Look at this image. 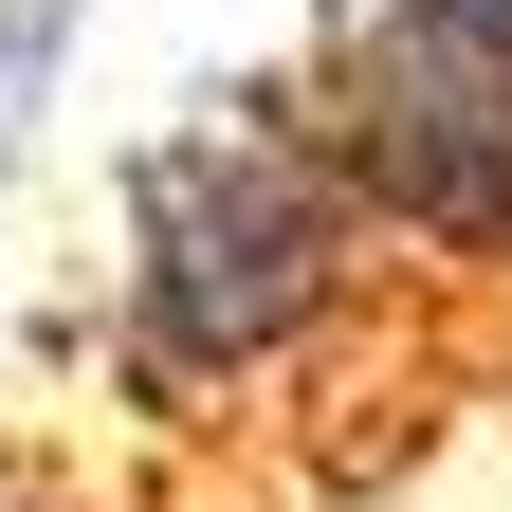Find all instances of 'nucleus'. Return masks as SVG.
<instances>
[{
    "label": "nucleus",
    "instance_id": "obj_2",
    "mask_svg": "<svg viewBox=\"0 0 512 512\" xmlns=\"http://www.w3.org/2000/svg\"><path fill=\"white\" fill-rule=\"evenodd\" d=\"M293 110L421 275H512V0H311Z\"/></svg>",
    "mask_w": 512,
    "mask_h": 512
},
{
    "label": "nucleus",
    "instance_id": "obj_1",
    "mask_svg": "<svg viewBox=\"0 0 512 512\" xmlns=\"http://www.w3.org/2000/svg\"><path fill=\"white\" fill-rule=\"evenodd\" d=\"M366 275L384 238L348 202L330 128L293 110V74H220L110 183V384L147 421H238L366 311Z\"/></svg>",
    "mask_w": 512,
    "mask_h": 512
},
{
    "label": "nucleus",
    "instance_id": "obj_3",
    "mask_svg": "<svg viewBox=\"0 0 512 512\" xmlns=\"http://www.w3.org/2000/svg\"><path fill=\"white\" fill-rule=\"evenodd\" d=\"M74 19H92V0H0V165L37 147V110H55V74H74Z\"/></svg>",
    "mask_w": 512,
    "mask_h": 512
},
{
    "label": "nucleus",
    "instance_id": "obj_4",
    "mask_svg": "<svg viewBox=\"0 0 512 512\" xmlns=\"http://www.w3.org/2000/svg\"><path fill=\"white\" fill-rule=\"evenodd\" d=\"M0 512H92V494L55 476V458H0Z\"/></svg>",
    "mask_w": 512,
    "mask_h": 512
}]
</instances>
